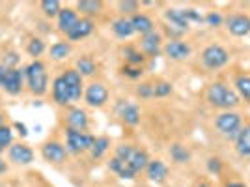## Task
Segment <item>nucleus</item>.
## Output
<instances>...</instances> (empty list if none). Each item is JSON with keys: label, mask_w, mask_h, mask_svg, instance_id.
Wrapping results in <instances>:
<instances>
[{"label": "nucleus", "mask_w": 250, "mask_h": 187, "mask_svg": "<svg viewBox=\"0 0 250 187\" xmlns=\"http://www.w3.org/2000/svg\"><path fill=\"white\" fill-rule=\"evenodd\" d=\"M94 28H95V24L92 19H88V17H79L77 24L65 34V38H67L69 42H79V40L88 38V36L94 32Z\"/></svg>", "instance_id": "nucleus-15"}, {"label": "nucleus", "mask_w": 250, "mask_h": 187, "mask_svg": "<svg viewBox=\"0 0 250 187\" xmlns=\"http://www.w3.org/2000/svg\"><path fill=\"white\" fill-rule=\"evenodd\" d=\"M108 168L112 170V172H116L120 178H124V180H133V178L136 176V172L131 168V166L127 165L125 161H122L120 157H112L110 161H108Z\"/></svg>", "instance_id": "nucleus-22"}, {"label": "nucleus", "mask_w": 250, "mask_h": 187, "mask_svg": "<svg viewBox=\"0 0 250 187\" xmlns=\"http://www.w3.org/2000/svg\"><path fill=\"white\" fill-rule=\"evenodd\" d=\"M6 73H8V68H4V66L0 64V86H2L4 79H6Z\"/></svg>", "instance_id": "nucleus-46"}, {"label": "nucleus", "mask_w": 250, "mask_h": 187, "mask_svg": "<svg viewBox=\"0 0 250 187\" xmlns=\"http://www.w3.org/2000/svg\"><path fill=\"white\" fill-rule=\"evenodd\" d=\"M122 73H124L125 77H129V79H138V77H142L144 70L138 68V66H129V64H125L124 68H122Z\"/></svg>", "instance_id": "nucleus-41"}, {"label": "nucleus", "mask_w": 250, "mask_h": 187, "mask_svg": "<svg viewBox=\"0 0 250 187\" xmlns=\"http://www.w3.org/2000/svg\"><path fill=\"white\" fill-rule=\"evenodd\" d=\"M204 23H208L209 26H213V28H215V26H220V24L224 23V19H222V15L217 13V11H209L208 15L204 17Z\"/></svg>", "instance_id": "nucleus-42"}, {"label": "nucleus", "mask_w": 250, "mask_h": 187, "mask_svg": "<svg viewBox=\"0 0 250 187\" xmlns=\"http://www.w3.org/2000/svg\"><path fill=\"white\" fill-rule=\"evenodd\" d=\"M235 150L241 157H250V124L241 127L239 135L235 139Z\"/></svg>", "instance_id": "nucleus-23"}, {"label": "nucleus", "mask_w": 250, "mask_h": 187, "mask_svg": "<svg viewBox=\"0 0 250 187\" xmlns=\"http://www.w3.org/2000/svg\"><path fill=\"white\" fill-rule=\"evenodd\" d=\"M206 99L211 107H217L222 111H231L233 107H237L241 103V97L237 95V92L231 90L228 84L220 83V81L209 84L208 92H206Z\"/></svg>", "instance_id": "nucleus-1"}, {"label": "nucleus", "mask_w": 250, "mask_h": 187, "mask_svg": "<svg viewBox=\"0 0 250 187\" xmlns=\"http://www.w3.org/2000/svg\"><path fill=\"white\" fill-rule=\"evenodd\" d=\"M22 86H24V70H8L6 73V79L2 83V88L10 95H17V94L22 92Z\"/></svg>", "instance_id": "nucleus-11"}, {"label": "nucleus", "mask_w": 250, "mask_h": 187, "mask_svg": "<svg viewBox=\"0 0 250 187\" xmlns=\"http://www.w3.org/2000/svg\"><path fill=\"white\" fill-rule=\"evenodd\" d=\"M163 51H165V54H167L170 60L183 62V60H187L188 56H190L192 47L187 42H181V40H170V42H167Z\"/></svg>", "instance_id": "nucleus-10"}, {"label": "nucleus", "mask_w": 250, "mask_h": 187, "mask_svg": "<svg viewBox=\"0 0 250 187\" xmlns=\"http://www.w3.org/2000/svg\"><path fill=\"white\" fill-rule=\"evenodd\" d=\"M62 79L65 86L69 88V94H71V99L73 101H79L81 97L84 95V77L81 73L77 71L75 68H69V70H65L62 73Z\"/></svg>", "instance_id": "nucleus-7"}, {"label": "nucleus", "mask_w": 250, "mask_h": 187, "mask_svg": "<svg viewBox=\"0 0 250 187\" xmlns=\"http://www.w3.org/2000/svg\"><path fill=\"white\" fill-rule=\"evenodd\" d=\"M108 88L103 83H90L84 90V101L92 109H101L108 101Z\"/></svg>", "instance_id": "nucleus-6"}, {"label": "nucleus", "mask_w": 250, "mask_h": 187, "mask_svg": "<svg viewBox=\"0 0 250 187\" xmlns=\"http://www.w3.org/2000/svg\"><path fill=\"white\" fill-rule=\"evenodd\" d=\"M42 11L45 13V17H58V13L62 11V4L58 0H43L42 2Z\"/></svg>", "instance_id": "nucleus-33"}, {"label": "nucleus", "mask_w": 250, "mask_h": 187, "mask_svg": "<svg viewBox=\"0 0 250 187\" xmlns=\"http://www.w3.org/2000/svg\"><path fill=\"white\" fill-rule=\"evenodd\" d=\"M52 99H54L58 105H62V107H67L69 103H73L71 94H69V88H67L65 83H63L62 75L56 77L54 83H52Z\"/></svg>", "instance_id": "nucleus-16"}, {"label": "nucleus", "mask_w": 250, "mask_h": 187, "mask_svg": "<svg viewBox=\"0 0 250 187\" xmlns=\"http://www.w3.org/2000/svg\"><path fill=\"white\" fill-rule=\"evenodd\" d=\"M183 11H185V17H187L188 23H204V15L200 11L192 10V8H187V10Z\"/></svg>", "instance_id": "nucleus-43"}, {"label": "nucleus", "mask_w": 250, "mask_h": 187, "mask_svg": "<svg viewBox=\"0 0 250 187\" xmlns=\"http://www.w3.org/2000/svg\"><path fill=\"white\" fill-rule=\"evenodd\" d=\"M24 79L28 84V90L38 97L45 95L49 90V75H47V68L42 60H34L24 68Z\"/></svg>", "instance_id": "nucleus-2"}, {"label": "nucleus", "mask_w": 250, "mask_h": 187, "mask_svg": "<svg viewBox=\"0 0 250 187\" xmlns=\"http://www.w3.org/2000/svg\"><path fill=\"white\" fill-rule=\"evenodd\" d=\"M65 124H67V129H77V131H86L88 129V113L81 109V107H73L67 111L65 115Z\"/></svg>", "instance_id": "nucleus-13"}, {"label": "nucleus", "mask_w": 250, "mask_h": 187, "mask_svg": "<svg viewBox=\"0 0 250 187\" xmlns=\"http://www.w3.org/2000/svg\"><path fill=\"white\" fill-rule=\"evenodd\" d=\"M224 24L228 28L229 34L237 36V38H243V36H249L250 34V17L245 15V13H233V15H228L224 19Z\"/></svg>", "instance_id": "nucleus-8"}, {"label": "nucleus", "mask_w": 250, "mask_h": 187, "mask_svg": "<svg viewBox=\"0 0 250 187\" xmlns=\"http://www.w3.org/2000/svg\"><path fill=\"white\" fill-rule=\"evenodd\" d=\"M235 92L241 99L250 103V75H239L235 79Z\"/></svg>", "instance_id": "nucleus-30"}, {"label": "nucleus", "mask_w": 250, "mask_h": 187, "mask_svg": "<svg viewBox=\"0 0 250 187\" xmlns=\"http://www.w3.org/2000/svg\"><path fill=\"white\" fill-rule=\"evenodd\" d=\"M8 157H10L11 163L15 165H30L34 161V152L32 148H28L26 144H11L8 148Z\"/></svg>", "instance_id": "nucleus-14"}, {"label": "nucleus", "mask_w": 250, "mask_h": 187, "mask_svg": "<svg viewBox=\"0 0 250 187\" xmlns=\"http://www.w3.org/2000/svg\"><path fill=\"white\" fill-rule=\"evenodd\" d=\"M215 127L222 137L226 139H237L243 122H241V116L233 111H224L215 118Z\"/></svg>", "instance_id": "nucleus-4"}, {"label": "nucleus", "mask_w": 250, "mask_h": 187, "mask_svg": "<svg viewBox=\"0 0 250 187\" xmlns=\"http://www.w3.org/2000/svg\"><path fill=\"white\" fill-rule=\"evenodd\" d=\"M13 127L17 129V133H19L22 139H24V137H28V127L22 124V122H15V124H13Z\"/></svg>", "instance_id": "nucleus-45"}, {"label": "nucleus", "mask_w": 250, "mask_h": 187, "mask_svg": "<svg viewBox=\"0 0 250 187\" xmlns=\"http://www.w3.org/2000/svg\"><path fill=\"white\" fill-rule=\"evenodd\" d=\"M101 10H103V2L101 0H81V2H77V11L84 13L88 19L97 15Z\"/></svg>", "instance_id": "nucleus-26"}, {"label": "nucleus", "mask_w": 250, "mask_h": 187, "mask_svg": "<svg viewBox=\"0 0 250 187\" xmlns=\"http://www.w3.org/2000/svg\"><path fill=\"white\" fill-rule=\"evenodd\" d=\"M19 60H21V56L17 54V52H6L4 54V58H2V66L4 68H8V70H15L17 68V64H19Z\"/></svg>", "instance_id": "nucleus-40"}, {"label": "nucleus", "mask_w": 250, "mask_h": 187, "mask_svg": "<svg viewBox=\"0 0 250 187\" xmlns=\"http://www.w3.org/2000/svg\"><path fill=\"white\" fill-rule=\"evenodd\" d=\"M56 19H58V30L67 34L77 24V21H79V13L73 8H62V11L58 13Z\"/></svg>", "instance_id": "nucleus-19"}, {"label": "nucleus", "mask_w": 250, "mask_h": 187, "mask_svg": "<svg viewBox=\"0 0 250 187\" xmlns=\"http://www.w3.org/2000/svg\"><path fill=\"white\" fill-rule=\"evenodd\" d=\"M208 168H209V172L219 174L220 170H222V161H220L219 157H211V159L208 161Z\"/></svg>", "instance_id": "nucleus-44"}, {"label": "nucleus", "mask_w": 250, "mask_h": 187, "mask_svg": "<svg viewBox=\"0 0 250 187\" xmlns=\"http://www.w3.org/2000/svg\"><path fill=\"white\" fill-rule=\"evenodd\" d=\"M140 47H142V51L146 56H151V58H155L161 54V49H163V34L161 32H149L146 36H142V42H140Z\"/></svg>", "instance_id": "nucleus-12"}, {"label": "nucleus", "mask_w": 250, "mask_h": 187, "mask_svg": "<svg viewBox=\"0 0 250 187\" xmlns=\"http://www.w3.org/2000/svg\"><path fill=\"white\" fill-rule=\"evenodd\" d=\"M147 163H149L147 152L146 150H140V148H136L135 152H133V156L129 157V161H127V165L131 166L136 174H138V172H142V170H146Z\"/></svg>", "instance_id": "nucleus-24"}, {"label": "nucleus", "mask_w": 250, "mask_h": 187, "mask_svg": "<svg viewBox=\"0 0 250 187\" xmlns=\"http://www.w3.org/2000/svg\"><path fill=\"white\" fill-rule=\"evenodd\" d=\"M153 90H155V97H167V95L172 94L174 86L168 81H159V83L153 84Z\"/></svg>", "instance_id": "nucleus-37"}, {"label": "nucleus", "mask_w": 250, "mask_h": 187, "mask_svg": "<svg viewBox=\"0 0 250 187\" xmlns=\"http://www.w3.org/2000/svg\"><path fill=\"white\" fill-rule=\"evenodd\" d=\"M131 23H133L135 34H140V36H146V34L155 30V24L151 21V17H147L146 13H136V15H133Z\"/></svg>", "instance_id": "nucleus-21"}, {"label": "nucleus", "mask_w": 250, "mask_h": 187, "mask_svg": "<svg viewBox=\"0 0 250 187\" xmlns=\"http://www.w3.org/2000/svg\"><path fill=\"white\" fill-rule=\"evenodd\" d=\"M42 156L47 163L60 165V163L65 161V157H67V148H65L62 142H58V140H49V142L43 144Z\"/></svg>", "instance_id": "nucleus-9"}, {"label": "nucleus", "mask_w": 250, "mask_h": 187, "mask_svg": "<svg viewBox=\"0 0 250 187\" xmlns=\"http://www.w3.org/2000/svg\"><path fill=\"white\" fill-rule=\"evenodd\" d=\"M26 52L30 56H34V60H38V56H42L43 52H45V42H43L42 38H32L30 42H28Z\"/></svg>", "instance_id": "nucleus-36"}, {"label": "nucleus", "mask_w": 250, "mask_h": 187, "mask_svg": "<svg viewBox=\"0 0 250 187\" xmlns=\"http://www.w3.org/2000/svg\"><path fill=\"white\" fill-rule=\"evenodd\" d=\"M112 32H114L116 38L120 40H127L135 34V28H133V23H131V17H118L112 21Z\"/></svg>", "instance_id": "nucleus-20"}, {"label": "nucleus", "mask_w": 250, "mask_h": 187, "mask_svg": "<svg viewBox=\"0 0 250 187\" xmlns=\"http://www.w3.org/2000/svg\"><path fill=\"white\" fill-rule=\"evenodd\" d=\"M138 2L136 0H122V2H118V10L122 13V17H127V15H136L138 13Z\"/></svg>", "instance_id": "nucleus-35"}, {"label": "nucleus", "mask_w": 250, "mask_h": 187, "mask_svg": "<svg viewBox=\"0 0 250 187\" xmlns=\"http://www.w3.org/2000/svg\"><path fill=\"white\" fill-rule=\"evenodd\" d=\"M95 142V137L88 131H77V129H67L65 131V148L71 154H84L90 152Z\"/></svg>", "instance_id": "nucleus-3"}, {"label": "nucleus", "mask_w": 250, "mask_h": 187, "mask_svg": "<svg viewBox=\"0 0 250 187\" xmlns=\"http://www.w3.org/2000/svg\"><path fill=\"white\" fill-rule=\"evenodd\" d=\"M6 170H8V165H6V163H4L2 159H0V174H4Z\"/></svg>", "instance_id": "nucleus-48"}, {"label": "nucleus", "mask_w": 250, "mask_h": 187, "mask_svg": "<svg viewBox=\"0 0 250 187\" xmlns=\"http://www.w3.org/2000/svg\"><path fill=\"white\" fill-rule=\"evenodd\" d=\"M124 56H125V62L129 64V66H138V68H142V64L146 62L144 52L136 51L135 47H125Z\"/></svg>", "instance_id": "nucleus-32"}, {"label": "nucleus", "mask_w": 250, "mask_h": 187, "mask_svg": "<svg viewBox=\"0 0 250 187\" xmlns=\"http://www.w3.org/2000/svg\"><path fill=\"white\" fill-rule=\"evenodd\" d=\"M146 174L149 182H155V184H163L168 176V166L161 161V159H149V163L146 166Z\"/></svg>", "instance_id": "nucleus-17"}, {"label": "nucleus", "mask_w": 250, "mask_h": 187, "mask_svg": "<svg viewBox=\"0 0 250 187\" xmlns=\"http://www.w3.org/2000/svg\"><path fill=\"white\" fill-rule=\"evenodd\" d=\"M202 62L208 70H220L229 62V52L219 43H211L202 51Z\"/></svg>", "instance_id": "nucleus-5"}, {"label": "nucleus", "mask_w": 250, "mask_h": 187, "mask_svg": "<svg viewBox=\"0 0 250 187\" xmlns=\"http://www.w3.org/2000/svg\"><path fill=\"white\" fill-rule=\"evenodd\" d=\"M0 125H4V115L0 113Z\"/></svg>", "instance_id": "nucleus-50"}, {"label": "nucleus", "mask_w": 250, "mask_h": 187, "mask_svg": "<svg viewBox=\"0 0 250 187\" xmlns=\"http://www.w3.org/2000/svg\"><path fill=\"white\" fill-rule=\"evenodd\" d=\"M136 148L133 144H120V146H116V157H120L122 161H129V157L133 156V152H135Z\"/></svg>", "instance_id": "nucleus-39"}, {"label": "nucleus", "mask_w": 250, "mask_h": 187, "mask_svg": "<svg viewBox=\"0 0 250 187\" xmlns=\"http://www.w3.org/2000/svg\"><path fill=\"white\" fill-rule=\"evenodd\" d=\"M224 187H249V186H245L243 182H228Z\"/></svg>", "instance_id": "nucleus-47"}, {"label": "nucleus", "mask_w": 250, "mask_h": 187, "mask_svg": "<svg viewBox=\"0 0 250 187\" xmlns=\"http://www.w3.org/2000/svg\"><path fill=\"white\" fill-rule=\"evenodd\" d=\"M196 187H215V186H211V184H208V182H204V184H200V186Z\"/></svg>", "instance_id": "nucleus-49"}, {"label": "nucleus", "mask_w": 250, "mask_h": 187, "mask_svg": "<svg viewBox=\"0 0 250 187\" xmlns=\"http://www.w3.org/2000/svg\"><path fill=\"white\" fill-rule=\"evenodd\" d=\"M13 144V129L10 125H0V154Z\"/></svg>", "instance_id": "nucleus-34"}, {"label": "nucleus", "mask_w": 250, "mask_h": 187, "mask_svg": "<svg viewBox=\"0 0 250 187\" xmlns=\"http://www.w3.org/2000/svg\"><path fill=\"white\" fill-rule=\"evenodd\" d=\"M75 70L81 73L83 77H92V75L97 71V64H95V60L92 58V56L84 54V56H81V58L77 60V64H75Z\"/></svg>", "instance_id": "nucleus-27"}, {"label": "nucleus", "mask_w": 250, "mask_h": 187, "mask_svg": "<svg viewBox=\"0 0 250 187\" xmlns=\"http://www.w3.org/2000/svg\"><path fill=\"white\" fill-rule=\"evenodd\" d=\"M49 54H51L52 60H65L69 54H71V45L69 42H56L54 45H51L49 49Z\"/></svg>", "instance_id": "nucleus-28"}, {"label": "nucleus", "mask_w": 250, "mask_h": 187, "mask_svg": "<svg viewBox=\"0 0 250 187\" xmlns=\"http://www.w3.org/2000/svg\"><path fill=\"white\" fill-rule=\"evenodd\" d=\"M108 148H110V139L108 137H95V142L90 150L92 159H101L108 152Z\"/></svg>", "instance_id": "nucleus-29"}, {"label": "nucleus", "mask_w": 250, "mask_h": 187, "mask_svg": "<svg viewBox=\"0 0 250 187\" xmlns=\"http://www.w3.org/2000/svg\"><path fill=\"white\" fill-rule=\"evenodd\" d=\"M170 157H172V161H176L177 165H183V163L190 161V152H188L185 146L176 142V144L170 146Z\"/></svg>", "instance_id": "nucleus-31"}, {"label": "nucleus", "mask_w": 250, "mask_h": 187, "mask_svg": "<svg viewBox=\"0 0 250 187\" xmlns=\"http://www.w3.org/2000/svg\"><path fill=\"white\" fill-rule=\"evenodd\" d=\"M120 115H122V120H124L127 125L140 124V109H138L135 103H124Z\"/></svg>", "instance_id": "nucleus-25"}, {"label": "nucleus", "mask_w": 250, "mask_h": 187, "mask_svg": "<svg viewBox=\"0 0 250 187\" xmlns=\"http://www.w3.org/2000/svg\"><path fill=\"white\" fill-rule=\"evenodd\" d=\"M136 95L142 97V99H149V97H155V90H153V84L151 83H140L136 86Z\"/></svg>", "instance_id": "nucleus-38"}, {"label": "nucleus", "mask_w": 250, "mask_h": 187, "mask_svg": "<svg viewBox=\"0 0 250 187\" xmlns=\"http://www.w3.org/2000/svg\"><path fill=\"white\" fill-rule=\"evenodd\" d=\"M165 19L170 23L168 26H174L176 30L183 32V34L188 30V24H190V23L187 21L185 11H183V10H177V8H168V10L165 11Z\"/></svg>", "instance_id": "nucleus-18"}]
</instances>
